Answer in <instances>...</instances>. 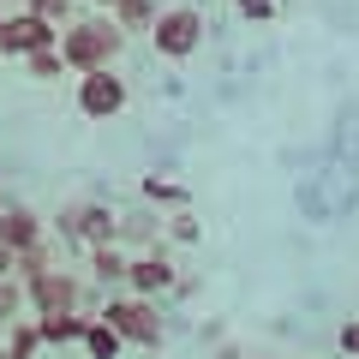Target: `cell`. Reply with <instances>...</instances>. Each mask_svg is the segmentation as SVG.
I'll use <instances>...</instances> for the list:
<instances>
[{"label":"cell","instance_id":"1","mask_svg":"<svg viewBox=\"0 0 359 359\" xmlns=\"http://www.w3.org/2000/svg\"><path fill=\"white\" fill-rule=\"evenodd\" d=\"M120 48H126V30H120L108 13H90V18L60 25V60H66L72 78L96 72V66H120Z\"/></svg>","mask_w":359,"mask_h":359},{"label":"cell","instance_id":"2","mask_svg":"<svg viewBox=\"0 0 359 359\" xmlns=\"http://www.w3.org/2000/svg\"><path fill=\"white\" fill-rule=\"evenodd\" d=\"M102 318L120 330V341H126V347L156 353V347L168 341L162 311H156V299H144V294H108V299H102Z\"/></svg>","mask_w":359,"mask_h":359},{"label":"cell","instance_id":"3","mask_svg":"<svg viewBox=\"0 0 359 359\" xmlns=\"http://www.w3.org/2000/svg\"><path fill=\"white\" fill-rule=\"evenodd\" d=\"M204 13H198V6H162V13H156V30H150V48L162 54V60H192L198 48H204Z\"/></svg>","mask_w":359,"mask_h":359},{"label":"cell","instance_id":"4","mask_svg":"<svg viewBox=\"0 0 359 359\" xmlns=\"http://www.w3.org/2000/svg\"><path fill=\"white\" fill-rule=\"evenodd\" d=\"M78 299H84V276L66 264L42 269V276H30L25 282V306L30 318H54V311H78Z\"/></svg>","mask_w":359,"mask_h":359},{"label":"cell","instance_id":"5","mask_svg":"<svg viewBox=\"0 0 359 359\" xmlns=\"http://www.w3.org/2000/svg\"><path fill=\"white\" fill-rule=\"evenodd\" d=\"M174 282H180V264H174V252H168V240H156L150 252H132V264H126V294L162 299V294H174Z\"/></svg>","mask_w":359,"mask_h":359},{"label":"cell","instance_id":"6","mask_svg":"<svg viewBox=\"0 0 359 359\" xmlns=\"http://www.w3.org/2000/svg\"><path fill=\"white\" fill-rule=\"evenodd\" d=\"M78 114H84V120H114V114H126V78H120L114 66L78 72Z\"/></svg>","mask_w":359,"mask_h":359},{"label":"cell","instance_id":"7","mask_svg":"<svg viewBox=\"0 0 359 359\" xmlns=\"http://www.w3.org/2000/svg\"><path fill=\"white\" fill-rule=\"evenodd\" d=\"M54 42H60V25L25 13V6H13V13L0 18V54H6V60H25V54H36V48H54Z\"/></svg>","mask_w":359,"mask_h":359},{"label":"cell","instance_id":"8","mask_svg":"<svg viewBox=\"0 0 359 359\" xmlns=\"http://www.w3.org/2000/svg\"><path fill=\"white\" fill-rule=\"evenodd\" d=\"M72 216H78V245H114L120 240V210L102 204V198H72Z\"/></svg>","mask_w":359,"mask_h":359},{"label":"cell","instance_id":"9","mask_svg":"<svg viewBox=\"0 0 359 359\" xmlns=\"http://www.w3.org/2000/svg\"><path fill=\"white\" fill-rule=\"evenodd\" d=\"M162 233H168V216H162L156 204H138V210L120 216V245H126V252H150Z\"/></svg>","mask_w":359,"mask_h":359},{"label":"cell","instance_id":"10","mask_svg":"<svg viewBox=\"0 0 359 359\" xmlns=\"http://www.w3.org/2000/svg\"><path fill=\"white\" fill-rule=\"evenodd\" d=\"M42 233H48V222H42L36 210H30V204H18V198H13V204L0 210V245H13V252H25V245H36Z\"/></svg>","mask_w":359,"mask_h":359},{"label":"cell","instance_id":"11","mask_svg":"<svg viewBox=\"0 0 359 359\" xmlns=\"http://www.w3.org/2000/svg\"><path fill=\"white\" fill-rule=\"evenodd\" d=\"M126 264H132V252L126 245H90L84 252V269H90V282L96 287H126Z\"/></svg>","mask_w":359,"mask_h":359},{"label":"cell","instance_id":"12","mask_svg":"<svg viewBox=\"0 0 359 359\" xmlns=\"http://www.w3.org/2000/svg\"><path fill=\"white\" fill-rule=\"evenodd\" d=\"M36 330H42V347H78L90 318L84 311H54V318H36Z\"/></svg>","mask_w":359,"mask_h":359},{"label":"cell","instance_id":"13","mask_svg":"<svg viewBox=\"0 0 359 359\" xmlns=\"http://www.w3.org/2000/svg\"><path fill=\"white\" fill-rule=\"evenodd\" d=\"M156 13H162L156 0H114V6H108V18H114L126 36H150V30H156Z\"/></svg>","mask_w":359,"mask_h":359},{"label":"cell","instance_id":"14","mask_svg":"<svg viewBox=\"0 0 359 359\" xmlns=\"http://www.w3.org/2000/svg\"><path fill=\"white\" fill-rule=\"evenodd\" d=\"M54 264H60V240L42 233L36 245H25V252L13 257V276H18V282H30V276H42V269H54Z\"/></svg>","mask_w":359,"mask_h":359},{"label":"cell","instance_id":"15","mask_svg":"<svg viewBox=\"0 0 359 359\" xmlns=\"http://www.w3.org/2000/svg\"><path fill=\"white\" fill-rule=\"evenodd\" d=\"M78 347H84L90 359H120V353H126V341H120V330L108 318H90V330H84V341H78Z\"/></svg>","mask_w":359,"mask_h":359},{"label":"cell","instance_id":"16","mask_svg":"<svg viewBox=\"0 0 359 359\" xmlns=\"http://www.w3.org/2000/svg\"><path fill=\"white\" fill-rule=\"evenodd\" d=\"M0 347H6L13 359H36V353H42V330H36V318H30V311H25V318H13Z\"/></svg>","mask_w":359,"mask_h":359},{"label":"cell","instance_id":"17","mask_svg":"<svg viewBox=\"0 0 359 359\" xmlns=\"http://www.w3.org/2000/svg\"><path fill=\"white\" fill-rule=\"evenodd\" d=\"M18 66H25V72L36 78V84H60V78H66V60H60V42H54V48H36V54H25V60H18Z\"/></svg>","mask_w":359,"mask_h":359},{"label":"cell","instance_id":"18","mask_svg":"<svg viewBox=\"0 0 359 359\" xmlns=\"http://www.w3.org/2000/svg\"><path fill=\"white\" fill-rule=\"evenodd\" d=\"M144 204H156V210H186L192 204V192H186V186H174V180H144Z\"/></svg>","mask_w":359,"mask_h":359},{"label":"cell","instance_id":"19","mask_svg":"<svg viewBox=\"0 0 359 359\" xmlns=\"http://www.w3.org/2000/svg\"><path fill=\"white\" fill-rule=\"evenodd\" d=\"M25 282H18V276H0V330H6V323L13 318H25Z\"/></svg>","mask_w":359,"mask_h":359},{"label":"cell","instance_id":"20","mask_svg":"<svg viewBox=\"0 0 359 359\" xmlns=\"http://www.w3.org/2000/svg\"><path fill=\"white\" fill-rule=\"evenodd\" d=\"M25 13L48 18V25H72V0H25Z\"/></svg>","mask_w":359,"mask_h":359},{"label":"cell","instance_id":"21","mask_svg":"<svg viewBox=\"0 0 359 359\" xmlns=\"http://www.w3.org/2000/svg\"><path fill=\"white\" fill-rule=\"evenodd\" d=\"M168 233H174L180 245H192L198 233H204V228H198V216H192V204H186V210H174V216H168Z\"/></svg>","mask_w":359,"mask_h":359},{"label":"cell","instance_id":"22","mask_svg":"<svg viewBox=\"0 0 359 359\" xmlns=\"http://www.w3.org/2000/svg\"><path fill=\"white\" fill-rule=\"evenodd\" d=\"M233 13H240L245 25H269V18H276V0H233Z\"/></svg>","mask_w":359,"mask_h":359},{"label":"cell","instance_id":"23","mask_svg":"<svg viewBox=\"0 0 359 359\" xmlns=\"http://www.w3.org/2000/svg\"><path fill=\"white\" fill-rule=\"evenodd\" d=\"M335 347H341L347 359H359V318H347L341 330H335Z\"/></svg>","mask_w":359,"mask_h":359},{"label":"cell","instance_id":"24","mask_svg":"<svg viewBox=\"0 0 359 359\" xmlns=\"http://www.w3.org/2000/svg\"><path fill=\"white\" fill-rule=\"evenodd\" d=\"M13 257H18L13 245H0V276H13Z\"/></svg>","mask_w":359,"mask_h":359},{"label":"cell","instance_id":"25","mask_svg":"<svg viewBox=\"0 0 359 359\" xmlns=\"http://www.w3.org/2000/svg\"><path fill=\"white\" fill-rule=\"evenodd\" d=\"M13 6H25V0H0V13H13Z\"/></svg>","mask_w":359,"mask_h":359},{"label":"cell","instance_id":"26","mask_svg":"<svg viewBox=\"0 0 359 359\" xmlns=\"http://www.w3.org/2000/svg\"><path fill=\"white\" fill-rule=\"evenodd\" d=\"M90 6H96V13H108V6H114V0H90Z\"/></svg>","mask_w":359,"mask_h":359},{"label":"cell","instance_id":"27","mask_svg":"<svg viewBox=\"0 0 359 359\" xmlns=\"http://www.w3.org/2000/svg\"><path fill=\"white\" fill-rule=\"evenodd\" d=\"M6 204H13V192H6V186H0V210H6Z\"/></svg>","mask_w":359,"mask_h":359},{"label":"cell","instance_id":"28","mask_svg":"<svg viewBox=\"0 0 359 359\" xmlns=\"http://www.w3.org/2000/svg\"><path fill=\"white\" fill-rule=\"evenodd\" d=\"M0 359H13V353H6V347H0Z\"/></svg>","mask_w":359,"mask_h":359},{"label":"cell","instance_id":"29","mask_svg":"<svg viewBox=\"0 0 359 359\" xmlns=\"http://www.w3.org/2000/svg\"><path fill=\"white\" fill-rule=\"evenodd\" d=\"M0 18H6V13H0Z\"/></svg>","mask_w":359,"mask_h":359}]
</instances>
